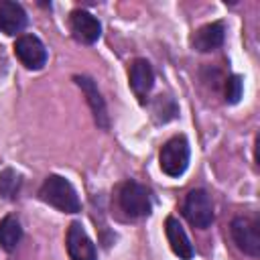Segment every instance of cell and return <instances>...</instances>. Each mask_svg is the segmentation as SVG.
Wrapping results in <instances>:
<instances>
[{
    "instance_id": "obj_1",
    "label": "cell",
    "mask_w": 260,
    "mask_h": 260,
    "mask_svg": "<svg viewBox=\"0 0 260 260\" xmlns=\"http://www.w3.org/2000/svg\"><path fill=\"white\" fill-rule=\"evenodd\" d=\"M39 197L63 213H77L81 209L77 191L61 175H49L39 191Z\"/></svg>"
},
{
    "instance_id": "obj_2",
    "label": "cell",
    "mask_w": 260,
    "mask_h": 260,
    "mask_svg": "<svg viewBox=\"0 0 260 260\" xmlns=\"http://www.w3.org/2000/svg\"><path fill=\"white\" fill-rule=\"evenodd\" d=\"M158 162L165 175L181 177L189 165V142L185 136H173L160 148Z\"/></svg>"
},
{
    "instance_id": "obj_3",
    "label": "cell",
    "mask_w": 260,
    "mask_h": 260,
    "mask_svg": "<svg viewBox=\"0 0 260 260\" xmlns=\"http://www.w3.org/2000/svg\"><path fill=\"white\" fill-rule=\"evenodd\" d=\"M183 213L191 225H195L199 230L209 228L213 221V203H211V197L207 195V191H203V189L189 191V195L185 197V203H183Z\"/></svg>"
},
{
    "instance_id": "obj_4",
    "label": "cell",
    "mask_w": 260,
    "mask_h": 260,
    "mask_svg": "<svg viewBox=\"0 0 260 260\" xmlns=\"http://www.w3.org/2000/svg\"><path fill=\"white\" fill-rule=\"evenodd\" d=\"M118 201H120L122 211H126L130 217H144L152 209L150 195H148L146 187L140 185V183H136V181H126L120 187Z\"/></svg>"
},
{
    "instance_id": "obj_5",
    "label": "cell",
    "mask_w": 260,
    "mask_h": 260,
    "mask_svg": "<svg viewBox=\"0 0 260 260\" xmlns=\"http://www.w3.org/2000/svg\"><path fill=\"white\" fill-rule=\"evenodd\" d=\"M232 238L244 254L260 256V225L254 217H236L232 221Z\"/></svg>"
},
{
    "instance_id": "obj_6",
    "label": "cell",
    "mask_w": 260,
    "mask_h": 260,
    "mask_svg": "<svg viewBox=\"0 0 260 260\" xmlns=\"http://www.w3.org/2000/svg\"><path fill=\"white\" fill-rule=\"evenodd\" d=\"M14 55L26 69H43L47 63V49L35 35H22L14 43Z\"/></svg>"
},
{
    "instance_id": "obj_7",
    "label": "cell",
    "mask_w": 260,
    "mask_h": 260,
    "mask_svg": "<svg viewBox=\"0 0 260 260\" xmlns=\"http://www.w3.org/2000/svg\"><path fill=\"white\" fill-rule=\"evenodd\" d=\"M67 252L71 260H98V250L81 223H71L67 230Z\"/></svg>"
},
{
    "instance_id": "obj_8",
    "label": "cell",
    "mask_w": 260,
    "mask_h": 260,
    "mask_svg": "<svg viewBox=\"0 0 260 260\" xmlns=\"http://www.w3.org/2000/svg\"><path fill=\"white\" fill-rule=\"evenodd\" d=\"M69 26H71L73 37L79 43H85V45L95 43L100 39V35H102L100 20L87 10H73L71 18H69Z\"/></svg>"
},
{
    "instance_id": "obj_9",
    "label": "cell",
    "mask_w": 260,
    "mask_h": 260,
    "mask_svg": "<svg viewBox=\"0 0 260 260\" xmlns=\"http://www.w3.org/2000/svg\"><path fill=\"white\" fill-rule=\"evenodd\" d=\"M73 81H75V83L81 87V91L85 93V100H87V104H89V108H91V112H93L95 124H98L100 128H108V126H110V120H108L106 102H104L102 93L98 91L95 81H93L91 77H87V75H75Z\"/></svg>"
},
{
    "instance_id": "obj_10",
    "label": "cell",
    "mask_w": 260,
    "mask_h": 260,
    "mask_svg": "<svg viewBox=\"0 0 260 260\" xmlns=\"http://www.w3.org/2000/svg\"><path fill=\"white\" fill-rule=\"evenodd\" d=\"M154 85V71L152 65L146 59H136L130 65V87L134 91V95L144 104L146 95L150 93Z\"/></svg>"
},
{
    "instance_id": "obj_11",
    "label": "cell",
    "mask_w": 260,
    "mask_h": 260,
    "mask_svg": "<svg viewBox=\"0 0 260 260\" xmlns=\"http://www.w3.org/2000/svg\"><path fill=\"white\" fill-rule=\"evenodd\" d=\"M165 234H167V240L171 244V250L181 260H191L193 258V244H191L187 232L183 230V225L179 223L177 217H167V221H165Z\"/></svg>"
},
{
    "instance_id": "obj_12",
    "label": "cell",
    "mask_w": 260,
    "mask_h": 260,
    "mask_svg": "<svg viewBox=\"0 0 260 260\" xmlns=\"http://www.w3.org/2000/svg\"><path fill=\"white\" fill-rule=\"evenodd\" d=\"M26 26V12L18 2H0V30L6 35H16Z\"/></svg>"
},
{
    "instance_id": "obj_13",
    "label": "cell",
    "mask_w": 260,
    "mask_h": 260,
    "mask_svg": "<svg viewBox=\"0 0 260 260\" xmlns=\"http://www.w3.org/2000/svg\"><path fill=\"white\" fill-rule=\"evenodd\" d=\"M193 49L201 51V53H209L213 49H217L223 43V24L221 22H209L205 26H201L195 35H193Z\"/></svg>"
},
{
    "instance_id": "obj_14",
    "label": "cell",
    "mask_w": 260,
    "mask_h": 260,
    "mask_svg": "<svg viewBox=\"0 0 260 260\" xmlns=\"http://www.w3.org/2000/svg\"><path fill=\"white\" fill-rule=\"evenodd\" d=\"M22 238V228L16 215H6L0 221V248L6 252H12Z\"/></svg>"
},
{
    "instance_id": "obj_15",
    "label": "cell",
    "mask_w": 260,
    "mask_h": 260,
    "mask_svg": "<svg viewBox=\"0 0 260 260\" xmlns=\"http://www.w3.org/2000/svg\"><path fill=\"white\" fill-rule=\"evenodd\" d=\"M20 189V175L14 169L0 171V197L2 199H14Z\"/></svg>"
},
{
    "instance_id": "obj_16",
    "label": "cell",
    "mask_w": 260,
    "mask_h": 260,
    "mask_svg": "<svg viewBox=\"0 0 260 260\" xmlns=\"http://www.w3.org/2000/svg\"><path fill=\"white\" fill-rule=\"evenodd\" d=\"M242 91H244L242 77H240V75H232V77L225 81V100H228L230 104H238L240 98H242Z\"/></svg>"
}]
</instances>
